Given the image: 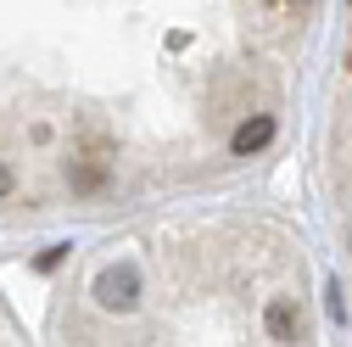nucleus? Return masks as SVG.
I'll use <instances>...</instances> for the list:
<instances>
[{"label":"nucleus","instance_id":"nucleus-1","mask_svg":"<svg viewBox=\"0 0 352 347\" xmlns=\"http://www.w3.org/2000/svg\"><path fill=\"white\" fill-rule=\"evenodd\" d=\"M90 291H96V302H101L107 314H129L140 302V269L135 264H107Z\"/></svg>","mask_w":352,"mask_h":347},{"label":"nucleus","instance_id":"nucleus-2","mask_svg":"<svg viewBox=\"0 0 352 347\" xmlns=\"http://www.w3.org/2000/svg\"><path fill=\"white\" fill-rule=\"evenodd\" d=\"M67 185H73V196H101L107 185H112V162L107 157H67Z\"/></svg>","mask_w":352,"mask_h":347},{"label":"nucleus","instance_id":"nucleus-3","mask_svg":"<svg viewBox=\"0 0 352 347\" xmlns=\"http://www.w3.org/2000/svg\"><path fill=\"white\" fill-rule=\"evenodd\" d=\"M269 140H274V118H269V112H252L235 135H230V151H235V157H257Z\"/></svg>","mask_w":352,"mask_h":347},{"label":"nucleus","instance_id":"nucleus-4","mask_svg":"<svg viewBox=\"0 0 352 347\" xmlns=\"http://www.w3.org/2000/svg\"><path fill=\"white\" fill-rule=\"evenodd\" d=\"M263 330H269V341H296L302 336V308L291 297H274L269 314H263Z\"/></svg>","mask_w":352,"mask_h":347},{"label":"nucleus","instance_id":"nucleus-5","mask_svg":"<svg viewBox=\"0 0 352 347\" xmlns=\"http://www.w3.org/2000/svg\"><path fill=\"white\" fill-rule=\"evenodd\" d=\"M12 191H17V174H12V168H6V162H0V202H6V196H12Z\"/></svg>","mask_w":352,"mask_h":347},{"label":"nucleus","instance_id":"nucleus-6","mask_svg":"<svg viewBox=\"0 0 352 347\" xmlns=\"http://www.w3.org/2000/svg\"><path fill=\"white\" fill-rule=\"evenodd\" d=\"M296 6H307V0H274V12H296Z\"/></svg>","mask_w":352,"mask_h":347},{"label":"nucleus","instance_id":"nucleus-7","mask_svg":"<svg viewBox=\"0 0 352 347\" xmlns=\"http://www.w3.org/2000/svg\"><path fill=\"white\" fill-rule=\"evenodd\" d=\"M346 6H352V0H346Z\"/></svg>","mask_w":352,"mask_h":347}]
</instances>
